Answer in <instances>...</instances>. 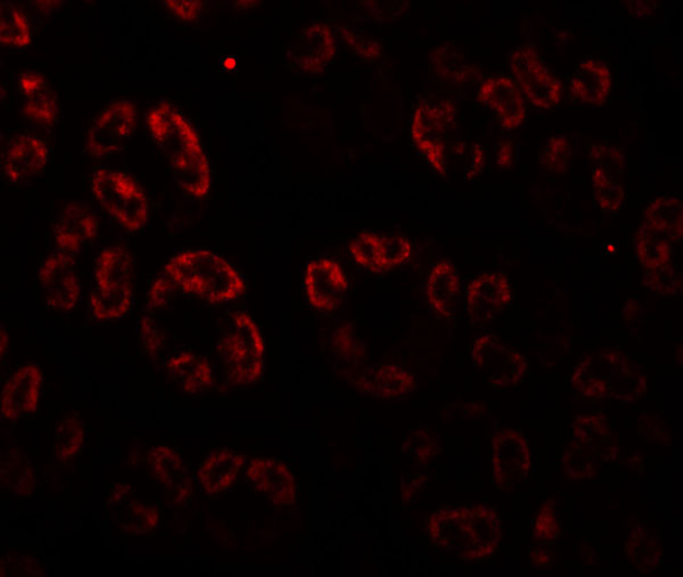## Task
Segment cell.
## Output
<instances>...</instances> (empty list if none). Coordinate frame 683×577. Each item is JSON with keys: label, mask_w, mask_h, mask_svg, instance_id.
Returning <instances> with one entry per match:
<instances>
[{"label": "cell", "mask_w": 683, "mask_h": 577, "mask_svg": "<svg viewBox=\"0 0 683 577\" xmlns=\"http://www.w3.org/2000/svg\"><path fill=\"white\" fill-rule=\"evenodd\" d=\"M150 137L170 159L175 180L190 196L202 199L211 188V170L191 122L175 107L161 103L146 115Z\"/></svg>", "instance_id": "obj_1"}, {"label": "cell", "mask_w": 683, "mask_h": 577, "mask_svg": "<svg viewBox=\"0 0 683 577\" xmlns=\"http://www.w3.org/2000/svg\"><path fill=\"white\" fill-rule=\"evenodd\" d=\"M165 273L184 293L212 303H226L240 298L246 290L243 277L223 256L190 249L173 256Z\"/></svg>", "instance_id": "obj_2"}, {"label": "cell", "mask_w": 683, "mask_h": 577, "mask_svg": "<svg viewBox=\"0 0 683 577\" xmlns=\"http://www.w3.org/2000/svg\"><path fill=\"white\" fill-rule=\"evenodd\" d=\"M92 195L103 209L128 232L142 231L149 206L142 187L127 174L101 168L91 178Z\"/></svg>", "instance_id": "obj_3"}, {"label": "cell", "mask_w": 683, "mask_h": 577, "mask_svg": "<svg viewBox=\"0 0 683 577\" xmlns=\"http://www.w3.org/2000/svg\"><path fill=\"white\" fill-rule=\"evenodd\" d=\"M220 347L231 382L247 385L261 377L265 345L261 332L250 315L243 312L233 315Z\"/></svg>", "instance_id": "obj_4"}, {"label": "cell", "mask_w": 683, "mask_h": 577, "mask_svg": "<svg viewBox=\"0 0 683 577\" xmlns=\"http://www.w3.org/2000/svg\"><path fill=\"white\" fill-rule=\"evenodd\" d=\"M136 107L127 100L111 103L89 127L86 148L92 157L103 158L124 148L134 136Z\"/></svg>", "instance_id": "obj_5"}, {"label": "cell", "mask_w": 683, "mask_h": 577, "mask_svg": "<svg viewBox=\"0 0 683 577\" xmlns=\"http://www.w3.org/2000/svg\"><path fill=\"white\" fill-rule=\"evenodd\" d=\"M511 70L526 99L536 108L549 110L563 99V86L555 78L531 46L516 49L511 57Z\"/></svg>", "instance_id": "obj_6"}, {"label": "cell", "mask_w": 683, "mask_h": 577, "mask_svg": "<svg viewBox=\"0 0 683 577\" xmlns=\"http://www.w3.org/2000/svg\"><path fill=\"white\" fill-rule=\"evenodd\" d=\"M46 303L53 310L69 312L81 299V282L75 256L55 249L40 269Z\"/></svg>", "instance_id": "obj_7"}, {"label": "cell", "mask_w": 683, "mask_h": 577, "mask_svg": "<svg viewBox=\"0 0 683 577\" xmlns=\"http://www.w3.org/2000/svg\"><path fill=\"white\" fill-rule=\"evenodd\" d=\"M304 286L309 301L321 311H334L344 302L348 279L332 259H318L306 266Z\"/></svg>", "instance_id": "obj_8"}, {"label": "cell", "mask_w": 683, "mask_h": 577, "mask_svg": "<svg viewBox=\"0 0 683 577\" xmlns=\"http://www.w3.org/2000/svg\"><path fill=\"white\" fill-rule=\"evenodd\" d=\"M44 375L40 366L26 364L5 382L0 409L7 421H16L34 413L40 404Z\"/></svg>", "instance_id": "obj_9"}, {"label": "cell", "mask_w": 683, "mask_h": 577, "mask_svg": "<svg viewBox=\"0 0 683 577\" xmlns=\"http://www.w3.org/2000/svg\"><path fill=\"white\" fill-rule=\"evenodd\" d=\"M46 143L33 135H18L10 140L2 155L3 171L13 184L40 175L48 162Z\"/></svg>", "instance_id": "obj_10"}, {"label": "cell", "mask_w": 683, "mask_h": 577, "mask_svg": "<svg viewBox=\"0 0 683 577\" xmlns=\"http://www.w3.org/2000/svg\"><path fill=\"white\" fill-rule=\"evenodd\" d=\"M478 100L499 118L506 130H515L525 120L524 95L511 78L495 77L484 81L478 91Z\"/></svg>", "instance_id": "obj_11"}, {"label": "cell", "mask_w": 683, "mask_h": 577, "mask_svg": "<svg viewBox=\"0 0 683 577\" xmlns=\"http://www.w3.org/2000/svg\"><path fill=\"white\" fill-rule=\"evenodd\" d=\"M99 221L89 208L81 203H70L60 213L53 229L57 251L76 256L83 246L99 235Z\"/></svg>", "instance_id": "obj_12"}, {"label": "cell", "mask_w": 683, "mask_h": 577, "mask_svg": "<svg viewBox=\"0 0 683 577\" xmlns=\"http://www.w3.org/2000/svg\"><path fill=\"white\" fill-rule=\"evenodd\" d=\"M19 89L25 100L24 115L35 123L53 124L60 112L56 91L46 78L37 71H25L20 75Z\"/></svg>", "instance_id": "obj_13"}, {"label": "cell", "mask_w": 683, "mask_h": 577, "mask_svg": "<svg viewBox=\"0 0 683 577\" xmlns=\"http://www.w3.org/2000/svg\"><path fill=\"white\" fill-rule=\"evenodd\" d=\"M97 288L101 292H119L134 288L133 255L122 246H110L98 255L94 268Z\"/></svg>", "instance_id": "obj_14"}, {"label": "cell", "mask_w": 683, "mask_h": 577, "mask_svg": "<svg viewBox=\"0 0 683 577\" xmlns=\"http://www.w3.org/2000/svg\"><path fill=\"white\" fill-rule=\"evenodd\" d=\"M255 488L278 503H290L295 499L293 477L289 468L273 459H258L247 471Z\"/></svg>", "instance_id": "obj_15"}, {"label": "cell", "mask_w": 683, "mask_h": 577, "mask_svg": "<svg viewBox=\"0 0 683 577\" xmlns=\"http://www.w3.org/2000/svg\"><path fill=\"white\" fill-rule=\"evenodd\" d=\"M611 87L608 67L600 59H586L580 63L571 82L576 98L590 104H602L607 99Z\"/></svg>", "instance_id": "obj_16"}, {"label": "cell", "mask_w": 683, "mask_h": 577, "mask_svg": "<svg viewBox=\"0 0 683 577\" xmlns=\"http://www.w3.org/2000/svg\"><path fill=\"white\" fill-rule=\"evenodd\" d=\"M169 377L182 392L197 395L208 390L212 382V369L203 357L182 352L175 356L168 365Z\"/></svg>", "instance_id": "obj_17"}, {"label": "cell", "mask_w": 683, "mask_h": 577, "mask_svg": "<svg viewBox=\"0 0 683 577\" xmlns=\"http://www.w3.org/2000/svg\"><path fill=\"white\" fill-rule=\"evenodd\" d=\"M439 107L425 106L417 110L413 122V137L418 147L426 152L428 162L434 168L439 169L443 165L444 145V120Z\"/></svg>", "instance_id": "obj_18"}, {"label": "cell", "mask_w": 683, "mask_h": 577, "mask_svg": "<svg viewBox=\"0 0 683 577\" xmlns=\"http://www.w3.org/2000/svg\"><path fill=\"white\" fill-rule=\"evenodd\" d=\"M242 467L243 458L235 453H212L201 466V482L211 493L225 491L235 482Z\"/></svg>", "instance_id": "obj_19"}, {"label": "cell", "mask_w": 683, "mask_h": 577, "mask_svg": "<svg viewBox=\"0 0 683 577\" xmlns=\"http://www.w3.org/2000/svg\"><path fill=\"white\" fill-rule=\"evenodd\" d=\"M31 29L23 11L11 2L0 8V42L3 45L23 48L31 44Z\"/></svg>", "instance_id": "obj_20"}, {"label": "cell", "mask_w": 683, "mask_h": 577, "mask_svg": "<svg viewBox=\"0 0 683 577\" xmlns=\"http://www.w3.org/2000/svg\"><path fill=\"white\" fill-rule=\"evenodd\" d=\"M135 302L134 288L119 292L92 291L89 307L91 315L100 322L126 317Z\"/></svg>", "instance_id": "obj_21"}, {"label": "cell", "mask_w": 683, "mask_h": 577, "mask_svg": "<svg viewBox=\"0 0 683 577\" xmlns=\"http://www.w3.org/2000/svg\"><path fill=\"white\" fill-rule=\"evenodd\" d=\"M456 288L457 274L454 266L443 263L434 268L429 276L427 285L428 299L437 309L443 310L454 298Z\"/></svg>", "instance_id": "obj_22"}, {"label": "cell", "mask_w": 683, "mask_h": 577, "mask_svg": "<svg viewBox=\"0 0 683 577\" xmlns=\"http://www.w3.org/2000/svg\"><path fill=\"white\" fill-rule=\"evenodd\" d=\"M383 237L362 232L350 244V254L356 263L370 273H380Z\"/></svg>", "instance_id": "obj_23"}, {"label": "cell", "mask_w": 683, "mask_h": 577, "mask_svg": "<svg viewBox=\"0 0 683 577\" xmlns=\"http://www.w3.org/2000/svg\"><path fill=\"white\" fill-rule=\"evenodd\" d=\"M83 443V430L76 417L60 423L54 439L55 456L57 459L67 461L75 457Z\"/></svg>", "instance_id": "obj_24"}, {"label": "cell", "mask_w": 683, "mask_h": 577, "mask_svg": "<svg viewBox=\"0 0 683 577\" xmlns=\"http://www.w3.org/2000/svg\"><path fill=\"white\" fill-rule=\"evenodd\" d=\"M412 254V244L405 237H383L380 273L405 264Z\"/></svg>", "instance_id": "obj_25"}, {"label": "cell", "mask_w": 683, "mask_h": 577, "mask_svg": "<svg viewBox=\"0 0 683 577\" xmlns=\"http://www.w3.org/2000/svg\"><path fill=\"white\" fill-rule=\"evenodd\" d=\"M175 287L176 284L166 273L155 280L148 291L146 310L157 311L166 308L173 297Z\"/></svg>", "instance_id": "obj_26"}, {"label": "cell", "mask_w": 683, "mask_h": 577, "mask_svg": "<svg viewBox=\"0 0 683 577\" xmlns=\"http://www.w3.org/2000/svg\"><path fill=\"white\" fill-rule=\"evenodd\" d=\"M139 337L146 354L157 357L164 344L163 335L152 319L144 317L139 322Z\"/></svg>", "instance_id": "obj_27"}, {"label": "cell", "mask_w": 683, "mask_h": 577, "mask_svg": "<svg viewBox=\"0 0 683 577\" xmlns=\"http://www.w3.org/2000/svg\"><path fill=\"white\" fill-rule=\"evenodd\" d=\"M167 10L179 21L191 23L195 21L203 10V3L199 0H168L164 2Z\"/></svg>", "instance_id": "obj_28"}, {"label": "cell", "mask_w": 683, "mask_h": 577, "mask_svg": "<svg viewBox=\"0 0 683 577\" xmlns=\"http://www.w3.org/2000/svg\"><path fill=\"white\" fill-rule=\"evenodd\" d=\"M236 64H237V62H236V59L234 57H227L225 59V62L223 63V67L226 70L232 71V70H234L236 68Z\"/></svg>", "instance_id": "obj_29"}]
</instances>
